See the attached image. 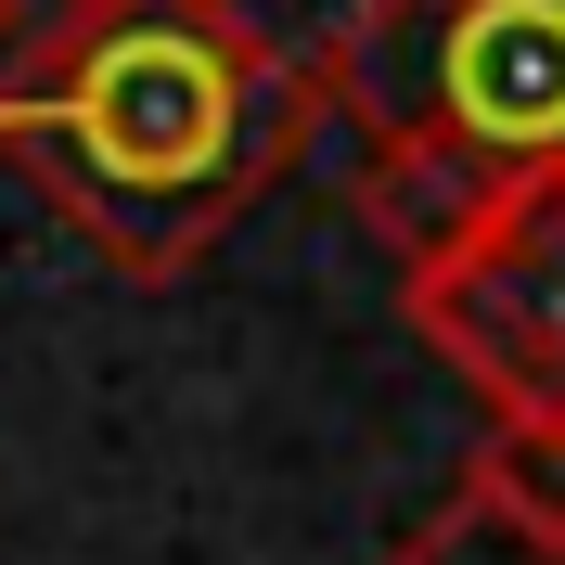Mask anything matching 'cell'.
I'll use <instances>...</instances> for the list:
<instances>
[{
    "label": "cell",
    "mask_w": 565,
    "mask_h": 565,
    "mask_svg": "<svg viewBox=\"0 0 565 565\" xmlns=\"http://www.w3.org/2000/svg\"><path fill=\"white\" fill-rule=\"evenodd\" d=\"M309 129V52H282L245 0H52L0 52V168L116 282H180Z\"/></svg>",
    "instance_id": "6da1fadb"
},
{
    "label": "cell",
    "mask_w": 565,
    "mask_h": 565,
    "mask_svg": "<svg viewBox=\"0 0 565 565\" xmlns=\"http://www.w3.org/2000/svg\"><path fill=\"white\" fill-rule=\"evenodd\" d=\"M334 129H424L476 168H565V0H348L309 52Z\"/></svg>",
    "instance_id": "7a4b0ae2"
},
{
    "label": "cell",
    "mask_w": 565,
    "mask_h": 565,
    "mask_svg": "<svg viewBox=\"0 0 565 565\" xmlns=\"http://www.w3.org/2000/svg\"><path fill=\"white\" fill-rule=\"evenodd\" d=\"M398 309L489 412H565V168H514L462 245L398 270Z\"/></svg>",
    "instance_id": "3957f363"
},
{
    "label": "cell",
    "mask_w": 565,
    "mask_h": 565,
    "mask_svg": "<svg viewBox=\"0 0 565 565\" xmlns=\"http://www.w3.org/2000/svg\"><path fill=\"white\" fill-rule=\"evenodd\" d=\"M501 180H514V168H476L462 141L360 129V154H348V218L398 257V270H424L437 245H462V232L489 218V193H501Z\"/></svg>",
    "instance_id": "277c9868"
},
{
    "label": "cell",
    "mask_w": 565,
    "mask_h": 565,
    "mask_svg": "<svg viewBox=\"0 0 565 565\" xmlns=\"http://www.w3.org/2000/svg\"><path fill=\"white\" fill-rule=\"evenodd\" d=\"M462 501H489L514 527L565 540V412H489V437L462 462Z\"/></svg>",
    "instance_id": "5b68a950"
},
{
    "label": "cell",
    "mask_w": 565,
    "mask_h": 565,
    "mask_svg": "<svg viewBox=\"0 0 565 565\" xmlns=\"http://www.w3.org/2000/svg\"><path fill=\"white\" fill-rule=\"evenodd\" d=\"M386 565H565V540H540V527H514V514H489V501H462V489H450Z\"/></svg>",
    "instance_id": "8992f818"
},
{
    "label": "cell",
    "mask_w": 565,
    "mask_h": 565,
    "mask_svg": "<svg viewBox=\"0 0 565 565\" xmlns=\"http://www.w3.org/2000/svg\"><path fill=\"white\" fill-rule=\"evenodd\" d=\"M39 26V0H0V52H13V39H26Z\"/></svg>",
    "instance_id": "52a82bcc"
}]
</instances>
